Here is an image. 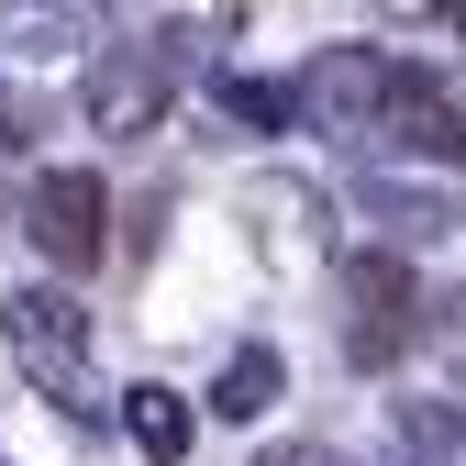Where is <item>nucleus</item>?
I'll return each instance as SVG.
<instances>
[{"instance_id": "nucleus-1", "label": "nucleus", "mask_w": 466, "mask_h": 466, "mask_svg": "<svg viewBox=\"0 0 466 466\" xmlns=\"http://www.w3.org/2000/svg\"><path fill=\"white\" fill-rule=\"evenodd\" d=\"M0 333H12V367L34 378V400H56L67 422H89L100 411V367H89V311L67 300V289H12L0 300Z\"/></svg>"}, {"instance_id": "nucleus-2", "label": "nucleus", "mask_w": 466, "mask_h": 466, "mask_svg": "<svg viewBox=\"0 0 466 466\" xmlns=\"http://www.w3.org/2000/svg\"><path fill=\"white\" fill-rule=\"evenodd\" d=\"M23 233H34V256L56 278H89L111 256V189H100V167H45V178L23 189Z\"/></svg>"}, {"instance_id": "nucleus-3", "label": "nucleus", "mask_w": 466, "mask_h": 466, "mask_svg": "<svg viewBox=\"0 0 466 466\" xmlns=\"http://www.w3.org/2000/svg\"><path fill=\"white\" fill-rule=\"evenodd\" d=\"M167 100H178V67H167L156 45H100L89 67H78V111H89V134H156L167 123Z\"/></svg>"}, {"instance_id": "nucleus-4", "label": "nucleus", "mask_w": 466, "mask_h": 466, "mask_svg": "<svg viewBox=\"0 0 466 466\" xmlns=\"http://www.w3.org/2000/svg\"><path fill=\"white\" fill-rule=\"evenodd\" d=\"M245 245L278 267V278H322V256H333V222H322V189L311 178H245Z\"/></svg>"}, {"instance_id": "nucleus-5", "label": "nucleus", "mask_w": 466, "mask_h": 466, "mask_svg": "<svg viewBox=\"0 0 466 466\" xmlns=\"http://www.w3.org/2000/svg\"><path fill=\"white\" fill-rule=\"evenodd\" d=\"M411 333H422L411 267H400V256H356V267H344V356H356V367H400Z\"/></svg>"}, {"instance_id": "nucleus-6", "label": "nucleus", "mask_w": 466, "mask_h": 466, "mask_svg": "<svg viewBox=\"0 0 466 466\" xmlns=\"http://www.w3.org/2000/svg\"><path fill=\"white\" fill-rule=\"evenodd\" d=\"M78 67H89V23L67 12V0H23V12L0 23V78L12 89L56 100V89H78Z\"/></svg>"}, {"instance_id": "nucleus-7", "label": "nucleus", "mask_w": 466, "mask_h": 466, "mask_svg": "<svg viewBox=\"0 0 466 466\" xmlns=\"http://www.w3.org/2000/svg\"><path fill=\"white\" fill-rule=\"evenodd\" d=\"M389 89H400V67H389V56H367V45H333L322 67L300 78V111H311L322 134H344V145H367V134L389 123Z\"/></svg>"}, {"instance_id": "nucleus-8", "label": "nucleus", "mask_w": 466, "mask_h": 466, "mask_svg": "<svg viewBox=\"0 0 466 466\" xmlns=\"http://www.w3.org/2000/svg\"><path fill=\"white\" fill-rule=\"evenodd\" d=\"M123 433H134L145 466H178V455H189V400H178V389H156V378L123 389Z\"/></svg>"}, {"instance_id": "nucleus-9", "label": "nucleus", "mask_w": 466, "mask_h": 466, "mask_svg": "<svg viewBox=\"0 0 466 466\" xmlns=\"http://www.w3.org/2000/svg\"><path fill=\"white\" fill-rule=\"evenodd\" d=\"M278 389H289L278 344H245V356H222V378H211V411H222V422H256V411H267Z\"/></svg>"}, {"instance_id": "nucleus-10", "label": "nucleus", "mask_w": 466, "mask_h": 466, "mask_svg": "<svg viewBox=\"0 0 466 466\" xmlns=\"http://www.w3.org/2000/svg\"><path fill=\"white\" fill-rule=\"evenodd\" d=\"M78 455V422L56 411V400H34V411H0V466H67Z\"/></svg>"}, {"instance_id": "nucleus-11", "label": "nucleus", "mask_w": 466, "mask_h": 466, "mask_svg": "<svg viewBox=\"0 0 466 466\" xmlns=\"http://www.w3.org/2000/svg\"><path fill=\"white\" fill-rule=\"evenodd\" d=\"M45 123H56V100H34V89H12V78H0V156H23Z\"/></svg>"}, {"instance_id": "nucleus-12", "label": "nucleus", "mask_w": 466, "mask_h": 466, "mask_svg": "<svg viewBox=\"0 0 466 466\" xmlns=\"http://www.w3.org/2000/svg\"><path fill=\"white\" fill-rule=\"evenodd\" d=\"M222 111H245V123H289L300 89H267V78H222Z\"/></svg>"}, {"instance_id": "nucleus-13", "label": "nucleus", "mask_w": 466, "mask_h": 466, "mask_svg": "<svg viewBox=\"0 0 466 466\" xmlns=\"http://www.w3.org/2000/svg\"><path fill=\"white\" fill-rule=\"evenodd\" d=\"M256 466H344V455H333V444H267Z\"/></svg>"}, {"instance_id": "nucleus-14", "label": "nucleus", "mask_w": 466, "mask_h": 466, "mask_svg": "<svg viewBox=\"0 0 466 466\" xmlns=\"http://www.w3.org/2000/svg\"><path fill=\"white\" fill-rule=\"evenodd\" d=\"M389 12H455V0H389Z\"/></svg>"}]
</instances>
